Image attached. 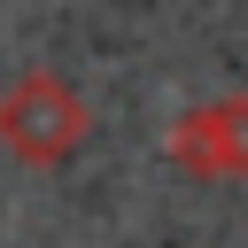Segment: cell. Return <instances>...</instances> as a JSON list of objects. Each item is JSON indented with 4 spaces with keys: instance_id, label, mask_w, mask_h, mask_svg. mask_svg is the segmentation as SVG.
Here are the masks:
<instances>
[{
    "instance_id": "1",
    "label": "cell",
    "mask_w": 248,
    "mask_h": 248,
    "mask_svg": "<svg viewBox=\"0 0 248 248\" xmlns=\"http://www.w3.org/2000/svg\"><path fill=\"white\" fill-rule=\"evenodd\" d=\"M85 140H93V108H85V93H78L70 78L23 70V78L0 93V147H8L16 163L54 170V163H70Z\"/></svg>"
},
{
    "instance_id": "2",
    "label": "cell",
    "mask_w": 248,
    "mask_h": 248,
    "mask_svg": "<svg viewBox=\"0 0 248 248\" xmlns=\"http://www.w3.org/2000/svg\"><path fill=\"white\" fill-rule=\"evenodd\" d=\"M163 155L186 178H248V93L202 101L163 132Z\"/></svg>"
}]
</instances>
